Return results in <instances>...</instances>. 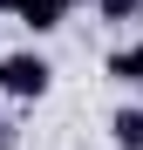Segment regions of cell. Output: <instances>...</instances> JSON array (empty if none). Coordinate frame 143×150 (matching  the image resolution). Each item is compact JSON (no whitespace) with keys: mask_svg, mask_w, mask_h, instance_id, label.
Segmentation results:
<instances>
[{"mask_svg":"<svg viewBox=\"0 0 143 150\" xmlns=\"http://www.w3.org/2000/svg\"><path fill=\"white\" fill-rule=\"evenodd\" d=\"M109 137H116V150H143V109H116Z\"/></svg>","mask_w":143,"mask_h":150,"instance_id":"cell-3","label":"cell"},{"mask_svg":"<svg viewBox=\"0 0 143 150\" xmlns=\"http://www.w3.org/2000/svg\"><path fill=\"white\" fill-rule=\"evenodd\" d=\"M61 7H68V14H75V7H89V0H61Z\"/></svg>","mask_w":143,"mask_h":150,"instance_id":"cell-7","label":"cell"},{"mask_svg":"<svg viewBox=\"0 0 143 150\" xmlns=\"http://www.w3.org/2000/svg\"><path fill=\"white\" fill-rule=\"evenodd\" d=\"M136 68H143L136 48H116V55H109V82H136Z\"/></svg>","mask_w":143,"mask_h":150,"instance_id":"cell-5","label":"cell"},{"mask_svg":"<svg viewBox=\"0 0 143 150\" xmlns=\"http://www.w3.org/2000/svg\"><path fill=\"white\" fill-rule=\"evenodd\" d=\"M48 89H55V62H48L41 48H14V55H0V96H14V103H41Z\"/></svg>","mask_w":143,"mask_h":150,"instance_id":"cell-1","label":"cell"},{"mask_svg":"<svg viewBox=\"0 0 143 150\" xmlns=\"http://www.w3.org/2000/svg\"><path fill=\"white\" fill-rule=\"evenodd\" d=\"M89 7H95V14H102V21H109V28H130V21H136V7H143V0H89Z\"/></svg>","mask_w":143,"mask_h":150,"instance_id":"cell-4","label":"cell"},{"mask_svg":"<svg viewBox=\"0 0 143 150\" xmlns=\"http://www.w3.org/2000/svg\"><path fill=\"white\" fill-rule=\"evenodd\" d=\"M14 21H20L27 34H55L61 21H68V7H61V0H27V7H20Z\"/></svg>","mask_w":143,"mask_h":150,"instance_id":"cell-2","label":"cell"},{"mask_svg":"<svg viewBox=\"0 0 143 150\" xmlns=\"http://www.w3.org/2000/svg\"><path fill=\"white\" fill-rule=\"evenodd\" d=\"M20 7H27V0H0V14H20Z\"/></svg>","mask_w":143,"mask_h":150,"instance_id":"cell-6","label":"cell"}]
</instances>
